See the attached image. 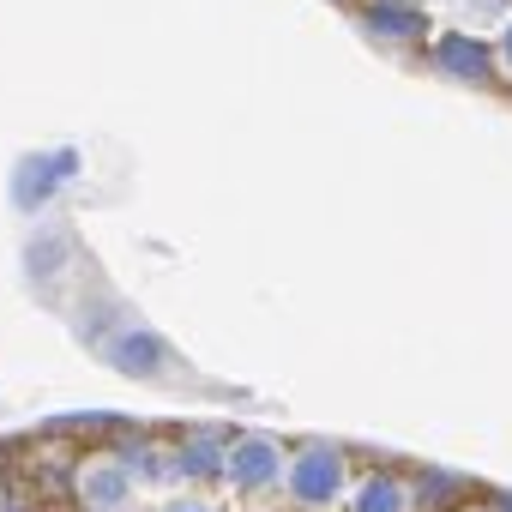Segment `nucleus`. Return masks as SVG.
Masks as SVG:
<instances>
[{"instance_id": "423d86ee", "label": "nucleus", "mask_w": 512, "mask_h": 512, "mask_svg": "<svg viewBox=\"0 0 512 512\" xmlns=\"http://www.w3.org/2000/svg\"><path fill=\"white\" fill-rule=\"evenodd\" d=\"M73 494H79V506H85V512H127V506H133V494H139V482H133V476H127V464L109 452V458H85V464H79Z\"/></svg>"}, {"instance_id": "f8f14e48", "label": "nucleus", "mask_w": 512, "mask_h": 512, "mask_svg": "<svg viewBox=\"0 0 512 512\" xmlns=\"http://www.w3.org/2000/svg\"><path fill=\"white\" fill-rule=\"evenodd\" d=\"M157 512H217V506H211V500H199V494H169Z\"/></svg>"}, {"instance_id": "0eeeda50", "label": "nucleus", "mask_w": 512, "mask_h": 512, "mask_svg": "<svg viewBox=\"0 0 512 512\" xmlns=\"http://www.w3.org/2000/svg\"><path fill=\"white\" fill-rule=\"evenodd\" d=\"M73 229L67 223H55V217H37L31 223V235H25V278L43 290V284H55L67 266H73Z\"/></svg>"}, {"instance_id": "4468645a", "label": "nucleus", "mask_w": 512, "mask_h": 512, "mask_svg": "<svg viewBox=\"0 0 512 512\" xmlns=\"http://www.w3.org/2000/svg\"><path fill=\"white\" fill-rule=\"evenodd\" d=\"M458 488H464L458 476H422V494H428V500H434V494L446 500V494H458Z\"/></svg>"}, {"instance_id": "dca6fc26", "label": "nucleus", "mask_w": 512, "mask_h": 512, "mask_svg": "<svg viewBox=\"0 0 512 512\" xmlns=\"http://www.w3.org/2000/svg\"><path fill=\"white\" fill-rule=\"evenodd\" d=\"M476 512H482V506H476Z\"/></svg>"}, {"instance_id": "9b49d317", "label": "nucleus", "mask_w": 512, "mask_h": 512, "mask_svg": "<svg viewBox=\"0 0 512 512\" xmlns=\"http://www.w3.org/2000/svg\"><path fill=\"white\" fill-rule=\"evenodd\" d=\"M223 458H229V440H223L217 428L187 434V440H181V452H175L181 482H211V476H223Z\"/></svg>"}, {"instance_id": "f03ea898", "label": "nucleus", "mask_w": 512, "mask_h": 512, "mask_svg": "<svg viewBox=\"0 0 512 512\" xmlns=\"http://www.w3.org/2000/svg\"><path fill=\"white\" fill-rule=\"evenodd\" d=\"M284 494H290V506H302V512H326V506H338V500L350 494V458H344V446H332V440L290 446Z\"/></svg>"}, {"instance_id": "ddd939ff", "label": "nucleus", "mask_w": 512, "mask_h": 512, "mask_svg": "<svg viewBox=\"0 0 512 512\" xmlns=\"http://www.w3.org/2000/svg\"><path fill=\"white\" fill-rule=\"evenodd\" d=\"M464 13H476V19H500V25L512 19V13H506V0H464Z\"/></svg>"}, {"instance_id": "2eb2a0df", "label": "nucleus", "mask_w": 512, "mask_h": 512, "mask_svg": "<svg viewBox=\"0 0 512 512\" xmlns=\"http://www.w3.org/2000/svg\"><path fill=\"white\" fill-rule=\"evenodd\" d=\"M494 61H500V67H506V73H512V19H506V25H500V49H494Z\"/></svg>"}, {"instance_id": "1a4fd4ad", "label": "nucleus", "mask_w": 512, "mask_h": 512, "mask_svg": "<svg viewBox=\"0 0 512 512\" xmlns=\"http://www.w3.org/2000/svg\"><path fill=\"white\" fill-rule=\"evenodd\" d=\"M344 512H416V488H410L398 470H368V476L344 494Z\"/></svg>"}, {"instance_id": "7ed1b4c3", "label": "nucleus", "mask_w": 512, "mask_h": 512, "mask_svg": "<svg viewBox=\"0 0 512 512\" xmlns=\"http://www.w3.org/2000/svg\"><path fill=\"white\" fill-rule=\"evenodd\" d=\"M115 374H127V380H163L169 368H175V350H169V338L157 332V326H145V320H133V314H121L97 344H91Z\"/></svg>"}, {"instance_id": "39448f33", "label": "nucleus", "mask_w": 512, "mask_h": 512, "mask_svg": "<svg viewBox=\"0 0 512 512\" xmlns=\"http://www.w3.org/2000/svg\"><path fill=\"white\" fill-rule=\"evenodd\" d=\"M428 67L452 85H488L494 79V49L470 31H440L434 49H428Z\"/></svg>"}, {"instance_id": "f257e3e1", "label": "nucleus", "mask_w": 512, "mask_h": 512, "mask_svg": "<svg viewBox=\"0 0 512 512\" xmlns=\"http://www.w3.org/2000/svg\"><path fill=\"white\" fill-rule=\"evenodd\" d=\"M79 175H85L79 145L25 151V157L13 163V175H7V199H13V211H19V217H49V211H55V199H61Z\"/></svg>"}, {"instance_id": "20e7f679", "label": "nucleus", "mask_w": 512, "mask_h": 512, "mask_svg": "<svg viewBox=\"0 0 512 512\" xmlns=\"http://www.w3.org/2000/svg\"><path fill=\"white\" fill-rule=\"evenodd\" d=\"M284 470H290V446L278 434H235L229 440V458H223L229 494H241V500L278 494L284 488Z\"/></svg>"}, {"instance_id": "6e6552de", "label": "nucleus", "mask_w": 512, "mask_h": 512, "mask_svg": "<svg viewBox=\"0 0 512 512\" xmlns=\"http://www.w3.org/2000/svg\"><path fill=\"white\" fill-rule=\"evenodd\" d=\"M362 31L374 43H422L428 37V13H422V0H368V13H362Z\"/></svg>"}, {"instance_id": "9d476101", "label": "nucleus", "mask_w": 512, "mask_h": 512, "mask_svg": "<svg viewBox=\"0 0 512 512\" xmlns=\"http://www.w3.org/2000/svg\"><path fill=\"white\" fill-rule=\"evenodd\" d=\"M115 458L127 464V476H133L139 488H175V482H181V464H175V452H163L157 440H127Z\"/></svg>"}]
</instances>
